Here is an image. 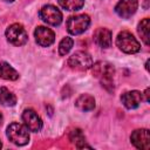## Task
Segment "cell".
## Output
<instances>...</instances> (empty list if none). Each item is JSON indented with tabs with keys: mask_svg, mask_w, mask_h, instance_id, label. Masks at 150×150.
Masks as SVG:
<instances>
[{
	"mask_svg": "<svg viewBox=\"0 0 150 150\" xmlns=\"http://www.w3.org/2000/svg\"><path fill=\"white\" fill-rule=\"evenodd\" d=\"M149 93H150V89H149V88H146V89H145V91H144V96H145V101H146V102H149V101H150V97H149V95H150V94H149Z\"/></svg>",
	"mask_w": 150,
	"mask_h": 150,
	"instance_id": "cell-21",
	"label": "cell"
},
{
	"mask_svg": "<svg viewBox=\"0 0 150 150\" xmlns=\"http://www.w3.org/2000/svg\"><path fill=\"white\" fill-rule=\"evenodd\" d=\"M22 120L25 122V125L30 131L38 132L42 128V120L33 109H26L22 112Z\"/></svg>",
	"mask_w": 150,
	"mask_h": 150,
	"instance_id": "cell-9",
	"label": "cell"
},
{
	"mask_svg": "<svg viewBox=\"0 0 150 150\" xmlns=\"http://www.w3.org/2000/svg\"><path fill=\"white\" fill-rule=\"evenodd\" d=\"M68 64L71 69L83 71V70H87L93 67V59L88 53L79 50V52H75L69 57Z\"/></svg>",
	"mask_w": 150,
	"mask_h": 150,
	"instance_id": "cell-5",
	"label": "cell"
},
{
	"mask_svg": "<svg viewBox=\"0 0 150 150\" xmlns=\"http://www.w3.org/2000/svg\"><path fill=\"white\" fill-rule=\"evenodd\" d=\"M90 25V18L87 14L73 15L67 20V30L73 35L82 34Z\"/></svg>",
	"mask_w": 150,
	"mask_h": 150,
	"instance_id": "cell-4",
	"label": "cell"
},
{
	"mask_svg": "<svg viewBox=\"0 0 150 150\" xmlns=\"http://www.w3.org/2000/svg\"><path fill=\"white\" fill-rule=\"evenodd\" d=\"M143 100V95L137 90L127 91L121 96V101L123 105L128 109H135L139 105L141 101Z\"/></svg>",
	"mask_w": 150,
	"mask_h": 150,
	"instance_id": "cell-12",
	"label": "cell"
},
{
	"mask_svg": "<svg viewBox=\"0 0 150 150\" xmlns=\"http://www.w3.org/2000/svg\"><path fill=\"white\" fill-rule=\"evenodd\" d=\"M59 5L67 11H79L83 7L84 0H59Z\"/></svg>",
	"mask_w": 150,
	"mask_h": 150,
	"instance_id": "cell-19",
	"label": "cell"
},
{
	"mask_svg": "<svg viewBox=\"0 0 150 150\" xmlns=\"http://www.w3.org/2000/svg\"><path fill=\"white\" fill-rule=\"evenodd\" d=\"M7 137L12 143H14L19 146L26 145L29 142L28 128L20 123L13 122L7 128Z\"/></svg>",
	"mask_w": 150,
	"mask_h": 150,
	"instance_id": "cell-2",
	"label": "cell"
},
{
	"mask_svg": "<svg viewBox=\"0 0 150 150\" xmlns=\"http://www.w3.org/2000/svg\"><path fill=\"white\" fill-rule=\"evenodd\" d=\"M138 7L137 0H120L115 7V12L123 19H128L135 14Z\"/></svg>",
	"mask_w": 150,
	"mask_h": 150,
	"instance_id": "cell-10",
	"label": "cell"
},
{
	"mask_svg": "<svg viewBox=\"0 0 150 150\" xmlns=\"http://www.w3.org/2000/svg\"><path fill=\"white\" fill-rule=\"evenodd\" d=\"M114 73H115V69L109 63L97 62L93 67V74L100 79L102 87H104L108 91L114 90V82H112Z\"/></svg>",
	"mask_w": 150,
	"mask_h": 150,
	"instance_id": "cell-1",
	"label": "cell"
},
{
	"mask_svg": "<svg viewBox=\"0 0 150 150\" xmlns=\"http://www.w3.org/2000/svg\"><path fill=\"white\" fill-rule=\"evenodd\" d=\"M2 115H1V112H0V127H1V124H2Z\"/></svg>",
	"mask_w": 150,
	"mask_h": 150,
	"instance_id": "cell-22",
	"label": "cell"
},
{
	"mask_svg": "<svg viewBox=\"0 0 150 150\" xmlns=\"http://www.w3.org/2000/svg\"><path fill=\"white\" fill-rule=\"evenodd\" d=\"M5 1H13V0H5Z\"/></svg>",
	"mask_w": 150,
	"mask_h": 150,
	"instance_id": "cell-24",
	"label": "cell"
},
{
	"mask_svg": "<svg viewBox=\"0 0 150 150\" xmlns=\"http://www.w3.org/2000/svg\"><path fill=\"white\" fill-rule=\"evenodd\" d=\"M73 45H74V41H73V39H71V38H69V36L63 38V39L61 40L60 45H59V54H60L61 56H63V55L68 54V53L70 52V49H71Z\"/></svg>",
	"mask_w": 150,
	"mask_h": 150,
	"instance_id": "cell-20",
	"label": "cell"
},
{
	"mask_svg": "<svg viewBox=\"0 0 150 150\" xmlns=\"http://www.w3.org/2000/svg\"><path fill=\"white\" fill-rule=\"evenodd\" d=\"M34 36H35V40H36L38 45H40L41 47H48L55 40L54 32L52 29L47 28V27H43V26H39L35 29Z\"/></svg>",
	"mask_w": 150,
	"mask_h": 150,
	"instance_id": "cell-11",
	"label": "cell"
},
{
	"mask_svg": "<svg viewBox=\"0 0 150 150\" xmlns=\"http://www.w3.org/2000/svg\"><path fill=\"white\" fill-rule=\"evenodd\" d=\"M131 143L141 150L150 149V132L148 129H137L130 136Z\"/></svg>",
	"mask_w": 150,
	"mask_h": 150,
	"instance_id": "cell-8",
	"label": "cell"
},
{
	"mask_svg": "<svg viewBox=\"0 0 150 150\" xmlns=\"http://www.w3.org/2000/svg\"><path fill=\"white\" fill-rule=\"evenodd\" d=\"M69 139L75 144V146L76 148H79V149H83V148H91L89 144H87V142H86V137H84V135L82 134V130L81 129H74L71 132H70V135H69Z\"/></svg>",
	"mask_w": 150,
	"mask_h": 150,
	"instance_id": "cell-16",
	"label": "cell"
},
{
	"mask_svg": "<svg viewBox=\"0 0 150 150\" xmlns=\"http://www.w3.org/2000/svg\"><path fill=\"white\" fill-rule=\"evenodd\" d=\"M0 77L8 81H15L19 77V73L7 62H0Z\"/></svg>",
	"mask_w": 150,
	"mask_h": 150,
	"instance_id": "cell-15",
	"label": "cell"
},
{
	"mask_svg": "<svg viewBox=\"0 0 150 150\" xmlns=\"http://www.w3.org/2000/svg\"><path fill=\"white\" fill-rule=\"evenodd\" d=\"M1 146H2V144H1V142H0V149H1Z\"/></svg>",
	"mask_w": 150,
	"mask_h": 150,
	"instance_id": "cell-23",
	"label": "cell"
},
{
	"mask_svg": "<svg viewBox=\"0 0 150 150\" xmlns=\"http://www.w3.org/2000/svg\"><path fill=\"white\" fill-rule=\"evenodd\" d=\"M116 45L122 52L127 54H135L141 49L139 42L130 32H127V30H123L117 35Z\"/></svg>",
	"mask_w": 150,
	"mask_h": 150,
	"instance_id": "cell-3",
	"label": "cell"
},
{
	"mask_svg": "<svg viewBox=\"0 0 150 150\" xmlns=\"http://www.w3.org/2000/svg\"><path fill=\"white\" fill-rule=\"evenodd\" d=\"M149 33H150V20L145 18L138 25V34L141 35L143 42L146 46H149Z\"/></svg>",
	"mask_w": 150,
	"mask_h": 150,
	"instance_id": "cell-18",
	"label": "cell"
},
{
	"mask_svg": "<svg viewBox=\"0 0 150 150\" xmlns=\"http://www.w3.org/2000/svg\"><path fill=\"white\" fill-rule=\"evenodd\" d=\"M6 38L14 46H22L28 40L26 29L20 23H13V25H11L6 29Z\"/></svg>",
	"mask_w": 150,
	"mask_h": 150,
	"instance_id": "cell-6",
	"label": "cell"
},
{
	"mask_svg": "<svg viewBox=\"0 0 150 150\" xmlns=\"http://www.w3.org/2000/svg\"><path fill=\"white\" fill-rule=\"evenodd\" d=\"M40 18L52 26H59L62 22V13L59 8H56L53 5H46L43 6L39 12Z\"/></svg>",
	"mask_w": 150,
	"mask_h": 150,
	"instance_id": "cell-7",
	"label": "cell"
},
{
	"mask_svg": "<svg viewBox=\"0 0 150 150\" xmlns=\"http://www.w3.org/2000/svg\"><path fill=\"white\" fill-rule=\"evenodd\" d=\"M16 103V97L15 95L9 91L6 87L0 88V104L6 105V107H13Z\"/></svg>",
	"mask_w": 150,
	"mask_h": 150,
	"instance_id": "cell-17",
	"label": "cell"
},
{
	"mask_svg": "<svg viewBox=\"0 0 150 150\" xmlns=\"http://www.w3.org/2000/svg\"><path fill=\"white\" fill-rule=\"evenodd\" d=\"M94 41L102 48H108L111 45V32L108 28H97L94 33Z\"/></svg>",
	"mask_w": 150,
	"mask_h": 150,
	"instance_id": "cell-13",
	"label": "cell"
},
{
	"mask_svg": "<svg viewBox=\"0 0 150 150\" xmlns=\"http://www.w3.org/2000/svg\"><path fill=\"white\" fill-rule=\"evenodd\" d=\"M76 107L82 110V111H90L95 108V100L91 95L88 94H82L77 97L76 102H75Z\"/></svg>",
	"mask_w": 150,
	"mask_h": 150,
	"instance_id": "cell-14",
	"label": "cell"
}]
</instances>
